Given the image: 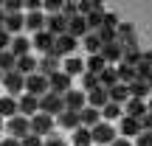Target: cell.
I'll use <instances>...</instances> for the list:
<instances>
[{
  "instance_id": "cell-40",
  "label": "cell",
  "mask_w": 152,
  "mask_h": 146,
  "mask_svg": "<svg viewBox=\"0 0 152 146\" xmlns=\"http://www.w3.org/2000/svg\"><path fill=\"white\" fill-rule=\"evenodd\" d=\"M96 37H99V42H102V45L118 42V37H115V31H113V28H99V31H96Z\"/></svg>"
},
{
  "instance_id": "cell-6",
  "label": "cell",
  "mask_w": 152,
  "mask_h": 146,
  "mask_svg": "<svg viewBox=\"0 0 152 146\" xmlns=\"http://www.w3.org/2000/svg\"><path fill=\"white\" fill-rule=\"evenodd\" d=\"M62 110H65V104H62V96H56V93H45L42 98H39V113H45V115H59Z\"/></svg>"
},
{
  "instance_id": "cell-45",
  "label": "cell",
  "mask_w": 152,
  "mask_h": 146,
  "mask_svg": "<svg viewBox=\"0 0 152 146\" xmlns=\"http://www.w3.org/2000/svg\"><path fill=\"white\" fill-rule=\"evenodd\" d=\"M135 146H152V132H138L135 135Z\"/></svg>"
},
{
  "instance_id": "cell-23",
  "label": "cell",
  "mask_w": 152,
  "mask_h": 146,
  "mask_svg": "<svg viewBox=\"0 0 152 146\" xmlns=\"http://www.w3.org/2000/svg\"><path fill=\"white\" fill-rule=\"evenodd\" d=\"M56 118H59V126H62V129H76V126H82L79 113H73V110H62Z\"/></svg>"
},
{
  "instance_id": "cell-27",
  "label": "cell",
  "mask_w": 152,
  "mask_h": 146,
  "mask_svg": "<svg viewBox=\"0 0 152 146\" xmlns=\"http://www.w3.org/2000/svg\"><path fill=\"white\" fill-rule=\"evenodd\" d=\"M96 79H99V87H102V90H110L113 84H118V79H115V68H110V65L104 68Z\"/></svg>"
},
{
  "instance_id": "cell-26",
  "label": "cell",
  "mask_w": 152,
  "mask_h": 146,
  "mask_svg": "<svg viewBox=\"0 0 152 146\" xmlns=\"http://www.w3.org/2000/svg\"><path fill=\"white\" fill-rule=\"evenodd\" d=\"M79 121L87 126V129H93V126L102 121V113H99V110H93V107H85V110L79 113Z\"/></svg>"
},
{
  "instance_id": "cell-12",
  "label": "cell",
  "mask_w": 152,
  "mask_h": 146,
  "mask_svg": "<svg viewBox=\"0 0 152 146\" xmlns=\"http://www.w3.org/2000/svg\"><path fill=\"white\" fill-rule=\"evenodd\" d=\"M121 54H124V48H121V42H110V45H102V51H99V56H102L107 65H113V62H121Z\"/></svg>"
},
{
  "instance_id": "cell-50",
  "label": "cell",
  "mask_w": 152,
  "mask_h": 146,
  "mask_svg": "<svg viewBox=\"0 0 152 146\" xmlns=\"http://www.w3.org/2000/svg\"><path fill=\"white\" fill-rule=\"evenodd\" d=\"M0 146H20L17 138H6V141H0Z\"/></svg>"
},
{
  "instance_id": "cell-54",
  "label": "cell",
  "mask_w": 152,
  "mask_h": 146,
  "mask_svg": "<svg viewBox=\"0 0 152 146\" xmlns=\"http://www.w3.org/2000/svg\"><path fill=\"white\" fill-rule=\"evenodd\" d=\"M0 79H3V73H0Z\"/></svg>"
},
{
  "instance_id": "cell-53",
  "label": "cell",
  "mask_w": 152,
  "mask_h": 146,
  "mask_svg": "<svg viewBox=\"0 0 152 146\" xmlns=\"http://www.w3.org/2000/svg\"><path fill=\"white\" fill-rule=\"evenodd\" d=\"M0 129H3V118H0Z\"/></svg>"
},
{
  "instance_id": "cell-14",
  "label": "cell",
  "mask_w": 152,
  "mask_h": 146,
  "mask_svg": "<svg viewBox=\"0 0 152 146\" xmlns=\"http://www.w3.org/2000/svg\"><path fill=\"white\" fill-rule=\"evenodd\" d=\"M124 104H127V113H124L127 118H135V121H138V118H144V115H149V113H147V101H138V98H127Z\"/></svg>"
},
{
  "instance_id": "cell-51",
  "label": "cell",
  "mask_w": 152,
  "mask_h": 146,
  "mask_svg": "<svg viewBox=\"0 0 152 146\" xmlns=\"http://www.w3.org/2000/svg\"><path fill=\"white\" fill-rule=\"evenodd\" d=\"M110 146H132V143H130V141H124V138H115Z\"/></svg>"
},
{
  "instance_id": "cell-11",
  "label": "cell",
  "mask_w": 152,
  "mask_h": 146,
  "mask_svg": "<svg viewBox=\"0 0 152 146\" xmlns=\"http://www.w3.org/2000/svg\"><path fill=\"white\" fill-rule=\"evenodd\" d=\"M6 84V90L9 93H23V87H26V76H20L17 70H9V73H3V79H0Z\"/></svg>"
},
{
  "instance_id": "cell-48",
  "label": "cell",
  "mask_w": 152,
  "mask_h": 146,
  "mask_svg": "<svg viewBox=\"0 0 152 146\" xmlns=\"http://www.w3.org/2000/svg\"><path fill=\"white\" fill-rule=\"evenodd\" d=\"M9 45H11V37L0 28V51H9Z\"/></svg>"
},
{
  "instance_id": "cell-7",
  "label": "cell",
  "mask_w": 152,
  "mask_h": 146,
  "mask_svg": "<svg viewBox=\"0 0 152 146\" xmlns=\"http://www.w3.org/2000/svg\"><path fill=\"white\" fill-rule=\"evenodd\" d=\"M6 132H9L11 138H17V141H20V138H26L28 132V118L26 115H14V118H9V124H6Z\"/></svg>"
},
{
  "instance_id": "cell-30",
  "label": "cell",
  "mask_w": 152,
  "mask_h": 146,
  "mask_svg": "<svg viewBox=\"0 0 152 146\" xmlns=\"http://www.w3.org/2000/svg\"><path fill=\"white\" fill-rule=\"evenodd\" d=\"M115 79H118L121 84L135 81V68H130V65H124V62H118V68H115Z\"/></svg>"
},
{
  "instance_id": "cell-24",
  "label": "cell",
  "mask_w": 152,
  "mask_h": 146,
  "mask_svg": "<svg viewBox=\"0 0 152 146\" xmlns=\"http://www.w3.org/2000/svg\"><path fill=\"white\" fill-rule=\"evenodd\" d=\"M127 98H130V93H127V84H121V81H118V84H113V87L107 90V101L118 104V107L127 101Z\"/></svg>"
},
{
  "instance_id": "cell-1",
  "label": "cell",
  "mask_w": 152,
  "mask_h": 146,
  "mask_svg": "<svg viewBox=\"0 0 152 146\" xmlns=\"http://www.w3.org/2000/svg\"><path fill=\"white\" fill-rule=\"evenodd\" d=\"M28 129H31V135H37V138H48L51 132H54V118L45 115V113H37V115L28 118Z\"/></svg>"
},
{
  "instance_id": "cell-52",
  "label": "cell",
  "mask_w": 152,
  "mask_h": 146,
  "mask_svg": "<svg viewBox=\"0 0 152 146\" xmlns=\"http://www.w3.org/2000/svg\"><path fill=\"white\" fill-rule=\"evenodd\" d=\"M3 20H6V14H3V9H0V28H3Z\"/></svg>"
},
{
  "instance_id": "cell-10",
  "label": "cell",
  "mask_w": 152,
  "mask_h": 146,
  "mask_svg": "<svg viewBox=\"0 0 152 146\" xmlns=\"http://www.w3.org/2000/svg\"><path fill=\"white\" fill-rule=\"evenodd\" d=\"M37 113H39V98H34V96L26 93V96L17 101V115H26L28 118V115H37Z\"/></svg>"
},
{
  "instance_id": "cell-43",
  "label": "cell",
  "mask_w": 152,
  "mask_h": 146,
  "mask_svg": "<svg viewBox=\"0 0 152 146\" xmlns=\"http://www.w3.org/2000/svg\"><path fill=\"white\" fill-rule=\"evenodd\" d=\"M79 14V9H76V3H62V17L65 20H71V17Z\"/></svg>"
},
{
  "instance_id": "cell-35",
  "label": "cell",
  "mask_w": 152,
  "mask_h": 146,
  "mask_svg": "<svg viewBox=\"0 0 152 146\" xmlns=\"http://www.w3.org/2000/svg\"><path fill=\"white\" fill-rule=\"evenodd\" d=\"M85 51H87V54H90V56L102 51V42H99L96 31H87V34H85Z\"/></svg>"
},
{
  "instance_id": "cell-29",
  "label": "cell",
  "mask_w": 152,
  "mask_h": 146,
  "mask_svg": "<svg viewBox=\"0 0 152 146\" xmlns=\"http://www.w3.org/2000/svg\"><path fill=\"white\" fill-rule=\"evenodd\" d=\"M127 93H130V98H138V101H144V96H147L149 93V84L147 81H130V84H127Z\"/></svg>"
},
{
  "instance_id": "cell-47",
  "label": "cell",
  "mask_w": 152,
  "mask_h": 146,
  "mask_svg": "<svg viewBox=\"0 0 152 146\" xmlns=\"http://www.w3.org/2000/svg\"><path fill=\"white\" fill-rule=\"evenodd\" d=\"M45 9H48V14H62V3L59 0H45Z\"/></svg>"
},
{
  "instance_id": "cell-37",
  "label": "cell",
  "mask_w": 152,
  "mask_h": 146,
  "mask_svg": "<svg viewBox=\"0 0 152 146\" xmlns=\"http://www.w3.org/2000/svg\"><path fill=\"white\" fill-rule=\"evenodd\" d=\"M149 76H152V65L141 59V62L135 65V79H138V81H147V84H149Z\"/></svg>"
},
{
  "instance_id": "cell-34",
  "label": "cell",
  "mask_w": 152,
  "mask_h": 146,
  "mask_svg": "<svg viewBox=\"0 0 152 146\" xmlns=\"http://www.w3.org/2000/svg\"><path fill=\"white\" fill-rule=\"evenodd\" d=\"M99 113H102L104 124H107V121H113V118H121V107H118V104H113V101H107L102 110H99Z\"/></svg>"
},
{
  "instance_id": "cell-38",
  "label": "cell",
  "mask_w": 152,
  "mask_h": 146,
  "mask_svg": "<svg viewBox=\"0 0 152 146\" xmlns=\"http://www.w3.org/2000/svg\"><path fill=\"white\" fill-rule=\"evenodd\" d=\"M102 17H104V11H90V14L85 17L87 31H99V28H102Z\"/></svg>"
},
{
  "instance_id": "cell-9",
  "label": "cell",
  "mask_w": 152,
  "mask_h": 146,
  "mask_svg": "<svg viewBox=\"0 0 152 146\" xmlns=\"http://www.w3.org/2000/svg\"><path fill=\"white\" fill-rule=\"evenodd\" d=\"M62 104H65V110L82 113V110H85V93L82 90H68L65 96H62Z\"/></svg>"
},
{
  "instance_id": "cell-20",
  "label": "cell",
  "mask_w": 152,
  "mask_h": 146,
  "mask_svg": "<svg viewBox=\"0 0 152 146\" xmlns=\"http://www.w3.org/2000/svg\"><path fill=\"white\" fill-rule=\"evenodd\" d=\"M68 34H71L73 39H79V37H85V34H87V23H85V17H82V14H76V17L68 20Z\"/></svg>"
},
{
  "instance_id": "cell-15",
  "label": "cell",
  "mask_w": 152,
  "mask_h": 146,
  "mask_svg": "<svg viewBox=\"0 0 152 146\" xmlns=\"http://www.w3.org/2000/svg\"><path fill=\"white\" fill-rule=\"evenodd\" d=\"M59 70H62V73H68L71 79H73V76H82V73H85V59H79V56H68L65 65H62Z\"/></svg>"
},
{
  "instance_id": "cell-36",
  "label": "cell",
  "mask_w": 152,
  "mask_h": 146,
  "mask_svg": "<svg viewBox=\"0 0 152 146\" xmlns=\"http://www.w3.org/2000/svg\"><path fill=\"white\" fill-rule=\"evenodd\" d=\"M141 59H144V51H141V48H138V51H124V54H121V62L130 65V68H135Z\"/></svg>"
},
{
  "instance_id": "cell-49",
  "label": "cell",
  "mask_w": 152,
  "mask_h": 146,
  "mask_svg": "<svg viewBox=\"0 0 152 146\" xmlns=\"http://www.w3.org/2000/svg\"><path fill=\"white\" fill-rule=\"evenodd\" d=\"M23 6H26L28 11H39V6H42V3H39V0H23Z\"/></svg>"
},
{
  "instance_id": "cell-17",
  "label": "cell",
  "mask_w": 152,
  "mask_h": 146,
  "mask_svg": "<svg viewBox=\"0 0 152 146\" xmlns=\"http://www.w3.org/2000/svg\"><path fill=\"white\" fill-rule=\"evenodd\" d=\"M28 51H31V42H28L26 37H14L9 45V54L14 56V59H20V56H28Z\"/></svg>"
},
{
  "instance_id": "cell-39",
  "label": "cell",
  "mask_w": 152,
  "mask_h": 146,
  "mask_svg": "<svg viewBox=\"0 0 152 146\" xmlns=\"http://www.w3.org/2000/svg\"><path fill=\"white\" fill-rule=\"evenodd\" d=\"M14 56L9 54V51H0V73H9V70H14Z\"/></svg>"
},
{
  "instance_id": "cell-44",
  "label": "cell",
  "mask_w": 152,
  "mask_h": 146,
  "mask_svg": "<svg viewBox=\"0 0 152 146\" xmlns=\"http://www.w3.org/2000/svg\"><path fill=\"white\" fill-rule=\"evenodd\" d=\"M20 146H42V138H37V135L28 132L26 138H20Z\"/></svg>"
},
{
  "instance_id": "cell-19",
  "label": "cell",
  "mask_w": 152,
  "mask_h": 146,
  "mask_svg": "<svg viewBox=\"0 0 152 146\" xmlns=\"http://www.w3.org/2000/svg\"><path fill=\"white\" fill-rule=\"evenodd\" d=\"M23 23H26V14H23V11H20V14H6V20H3V31L11 37V34H17V31L23 28Z\"/></svg>"
},
{
  "instance_id": "cell-13",
  "label": "cell",
  "mask_w": 152,
  "mask_h": 146,
  "mask_svg": "<svg viewBox=\"0 0 152 146\" xmlns=\"http://www.w3.org/2000/svg\"><path fill=\"white\" fill-rule=\"evenodd\" d=\"M23 28H28V31H34V34L45 31V14H42V11H28Z\"/></svg>"
},
{
  "instance_id": "cell-41",
  "label": "cell",
  "mask_w": 152,
  "mask_h": 146,
  "mask_svg": "<svg viewBox=\"0 0 152 146\" xmlns=\"http://www.w3.org/2000/svg\"><path fill=\"white\" fill-rule=\"evenodd\" d=\"M99 87V79L93 73H82V93H90V90H96Z\"/></svg>"
},
{
  "instance_id": "cell-5",
  "label": "cell",
  "mask_w": 152,
  "mask_h": 146,
  "mask_svg": "<svg viewBox=\"0 0 152 146\" xmlns=\"http://www.w3.org/2000/svg\"><path fill=\"white\" fill-rule=\"evenodd\" d=\"M73 79L68 73H62V70H56L54 76H48V93H56V96H65L68 90H73Z\"/></svg>"
},
{
  "instance_id": "cell-21",
  "label": "cell",
  "mask_w": 152,
  "mask_h": 146,
  "mask_svg": "<svg viewBox=\"0 0 152 146\" xmlns=\"http://www.w3.org/2000/svg\"><path fill=\"white\" fill-rule=\"evenodd\" d=\"M85 98H87V107H93V110H102L104 104H107V90H102V87H96V90L85 93Z\"/></svg>"
},
{
  "instance_id": "cell-28",
  "label": "cell",
  "mask_w": 152,
  "mask_h": 146,
  "mask_svg": "<svg viewBox=\"0 0 152 146\" xmlns=\"http://www.w3.org/2000/svg\"><path fill=\"white\" fill-rule=\"evenodd\" d=\"M17 115V98L3 96L0 98V118H14Z\"/></svg>"
},
{
  "instance_id": "cell-18",
  "label": "cell",
  "mask_w": 152,
  "mask_h": 146,
  "mask_svg": "<svg viewBox=\"0 0 152 146\" xmlns=\"http://www.w3.org/2000/svg\"><path fill=\"white\" fill-rule=\"evenodd\" d=\"M14 70L20 73V76H31V73H37V59H34L31 54H28V56H20V59L14 62Z\"/></svg>"
},
{
  "instance_id": "cell-16",
  "label": "cell",
  "mask_w": 152,
  "mask_h": 146,
  "mask_svg": "<svg viewBox=\"0 0 152 146\" xmlns=\"http://www.w3.org/2000/svg\"><path fill=\"white\" fill-rule=\"evenodd\" d=\"M54 39L56 37H51L48 31H39V34H34V42H31V48H39L45 56L51 54V48H54Z\"/></svg>"
},
{
  "instance_id": "cell-32",
  "label": "cell",
  "mask_w": 152,
  "mask_h": 146,
  "mask_svg": "<svg viewBox=\"0 0 152 146\" xmlns=\"http://www.w3.org/2000/svg\"><path fill=\"white\" fill-rule=\"evenodd\" d=\"M104 68H107V62H104L99 54H93L90 59H87V65H85V73H93V76H99V73L104 70Z\"/></svg>"
},
{
  "instance_id": "cell-31",
  "label": "cell",
  "mask_w": 152,
  "mask_h": 146,
  "mask_svg": "<svg viewBox=\"0 0 152 146\" xmlns=\"http://www.w3.org/2000/svg\"><path fill=\"white\" fill-rule=\"evenodd\" d=\"M76 9H79L82 17H87L90 11H104V3L102 0H82V3H76Z\"/></svg>"
},
{
  "instance_id": "cell-2",
  "label": "cell",
  "mask_w": 152,
  "mask_h": 146,
  "mask_svg": "<svg viewBox=\"0 0 152 146\" xmlns=\"http://www.w3.org/2000/svg\"><path fill=\"white\" fill-rule=\"evenodd\" d=\"M79 48V39H73L71 34H62V37L54 39V48H51L48 56H54V59H62V56H71L73 51Z\"/></svg>"
},
{
  "instance_id": "cell-3",
  "label": "cell",
  "mask_w": 152,
  "mask_h": 146,
  "mask_svg": "<svg viewBox=\"0 0 152 146\" xmlns=\"http://www.w3.org/2000/svg\"><path fill=\"white\" fill-rule=\"evenodd\" d=\"M115 138H118V132H115L110 124H104V121H99V124L90 129V141L96 143V146H110Z\"/></svg>"
},
{
  "instance_id": "cell-22",
  "label": "cell",
  "mask_w": 152,
  "mask_h": 146,
  "mask_svg": "<svg viewBox=\"0 0 152 146\" xmlns=\"http://www.w3.org/2000/svg\"><path fill=\"white\" fill-rule=\"evenodd\" d=\"M56 70H59V59H54V56H42V59L37 62V73H42L45 79L54 76Z\"/></svg>"
},
{
  "instance_id": "cell-8",
  "label": "cell",
  "mask_w": 152,
  "mask_h": 146,
  "mask_svg": "<svg viewBox=\"0 0 152 146\" xmlns=\"http://www.w3.org/2000/svg\"><path fill=\"white\" fill-rule=\"evenodd\" d=\"M45 31L51 37H62V34H68V20L62 14H48L45 17Z\"/></svg>"
},
{
  "instance_id": "cell-42",
  "label": "cell",
  "mask_w": 152,
  "mask_h": 146,
  "mask_svg": "<svg viewBox=\"0 0 152 146\" xmlns=\"http://www.w3.org/2000/svg\"><path fill=\"white\" fill-rule=\"evenodd\" d=\"M3 14H20V9H23V0H3Z\"/></svg>"
},
{
  "instance_id": "cell-4",
  "label": "cell",
  "mask_w": 152,
  "mask_h": 146,
  "mask_svg": "<svg viewBox=\"0 0 152 146\" xmlns=\"http://www.w3.org/2000/svg\"><path fill=\"white\" fill-rule=\"evenodd\" d=\"M23 90L28 93V96H34V98H42L45 93H48V79H45L42 73H31V76H26V87Z\"/></svg>"
},
{
  "instance_id": "cell-46",
  "label": "cell",
  "mask_w": 152,
  "mask_h": 146,
  "mask_svg": "<svg viewBox=\"0 0 152 146\" xmlns=\"http://www.w3.org/2000/svg\"><path fill=\"white\" fill-rule=\"evenodd\" d=\"M42 146H68V143H65V138H59V135H54V132H51L48 141H42Z\"/></svg>"
},
{
  "instance_id": "cell-25",
  "label": "cell",
  "mask_w": 152,
  "mask_h": 146,
  "mask_svg": "<svg viewBox=\"0 0 152 146\" xmlns=\"http://www.w3.org/2000/svg\"><path fill=\"white\" fill-rule=\"evenodd\" d=\"M138 132H141V126H138L135 118H127V115H121V135H124V141H130V138H135Z\"/></svg>"
},
{
  "instance_id": "cell-33",
  "label": "cell",
  "mask_w": 152,
  "mask_h": 146,
  "mask_svg": "<svg viewBox=\"0 0 152 146\" xmlns=\"http://www.w3.org/2000/svg\"><path fill=\"white\" fill-rule=\"evenodd\" d=\"M73 146H93L90 129H87V126H76L73 129Z\"/></svg>"
}]
</instances>
